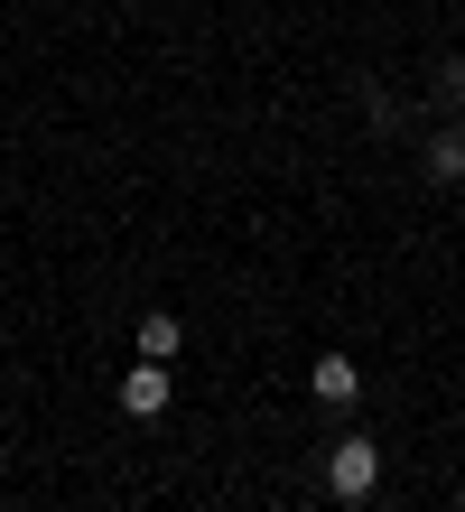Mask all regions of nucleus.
<instances>
[{
    "label": "nucleus",
    "mask_w": 465,
    "mask_h": 512,
    "mask_svg": "<svg viewBox=\"0 0 465 512\" xmlns=\"http://www.w3.org/2000/svg\"><path fill=\"white\" fill-rule=\"evenodd\" d=\"M428 177H465V140H438V149H428Z\"/></svg>",
    "instance_id": "nucleus-5"
},
{
    "label": "nucleus",
    "mask_w": 465,
    "mask_h": 512,
    "mask_svg": "<svg viewBox=\"0 0 465 512\" xmlns=\"http://www.w3.org/2000/svg\"><path fill=\"white\" fill-rule=\"evenodd\" d=\"M354 391H363V373L345 354H317V401H354Z\"/></svg>",
    "instance_id": "nucleus-4"
},
{
    "label": "nucleus",
    "mask_w": 465,
    "mask_h": 512,
    "mask_svg": "<svg viewBox=\"0 0 465 512\" xmlns=\"http://www.w3.org/2000/svg\"><path fill=\"white\" fill-rule=\"evenodd\" d=\"M447 103H465V66H447Z\"/></svg>",
    "instance_id": "nucleus-6"
},
{
    "label": "nucleus",
    "mask_w": 465,
    "mask_h": 512,
    "mask_svg": "<svg viewBox=\"0 0 465 512\" xmlns=\"http://www.w3.org/2000/svg\"><path fill=\"white\" fill-rule=\"evenodd\" d=\"M121 410H131V419H159V410H168V364L121 373Z\"/></svg>",
    "instance_id": "nucleus-2"
},
{
    "label": "nucleus",
    "mask_w": 465,
    "mask_h": 512,
    "mask_svg": "<svg viewBox=\"0 0 465 512\" xmlns=\"http://www.w3.org/2000/svg\"><path fill=\"white\" fill-rule=\"evenodd\" d=\"M326 485L345 494V503H363L372 485H382V447H372V438H335V457H326Z\"/></svg>",
    "instance_id": "nucleus-1"
},
{
    "label": "nucleus",
    "mask_w": 465,
    "mask_h": 512,
    "mask_svg": "<svg viewBox=\"0 0 465 512\" xmlns=\"http://www.w3.org/2000/svg\"><path fill=\"white\" fill-rule=\"evenodd\" d=\"M177 345H186V326H177L168 308H149V317H140V354H149V364H177Z\"/></svg>",
    "instance_id": "nucleus-3"
}]
</instances>
